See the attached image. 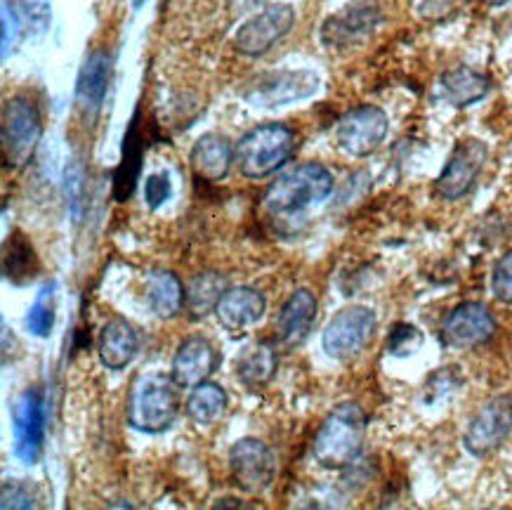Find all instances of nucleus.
Segmentation results:
<instances>
[{
	"label": "nucleus",
	"mask_w": 512,
	"mask_h": 510,
	"mask_svg": "<svg viewBox=\"0 0 512 510\" xmlns=\"http://www.w3.org/2000/svg\"><path fill=\"white\" fill-rule=\"evenodd\" d=\"M227 291L225 277L220 272H201L185 286V307L192 319H203L215 312L222 293Z\"/></svg>",
	"instance_id": "a878e982"
},
{
	"label": "nucleus",
	"mask_w": 512,
	"mask_h": 510,
	"mask_svg": "<svg viewBox=\"0 0 512 510\" xmlns=\"http://www.w3.org/2000/svg\"><path fill=\"white\" fill-rule=\"evenodd\" d=\"M15 5L24 29L31 34L43 36L50 26V0H17Z\"/></svg>",
	"instance_id": "c756f323"
},
{
	"label": "nucleus",
	"mask_w": 512,
	"mask_h": 510,
	"mask_svg": "<svg viewBox=\"0 0 512 510\" xmlns=\"http://www.w3.org/2000/svg\"><path fill=\"white\" fill-rule=\"evenodd\" d=\"M100 359L111 371H121L133 362L137 350H140V338L133 324L126 319H111L100 333Z\"/></svg>",
	"instance_id": "412c9836"
},
{
	"label": "nucleus",
	"mask_w": 512,
	"mask_h": 510,
	"mask_svg": "<svg viewBox=\"0 0 512 510\" xmlns=\"http://www.w3.org/2000/svg\"><path fill=\"white\" fill-rule=\"evenodd\" d=\"M279 369V355L272 343H253L236 359V376L246 388L258 390L272 381Z\"/></svg>",
	"instance_id": "5701e85b"
},
{
	"label": "nucleus",
	"mask_w": 512,
	"mask_h": 510,
	"mask_svg": "<svg viewBox=\"0 0 512 510\" xmlns=\"http://www.w3.org/2000/svg\"><path fill=\"white\" fill-rule=\"evenodd\" d=\"M496 333V317L484 303H461L446 315L442 340L449 348L468 350L489 343Z\"/></svg>",
	"instance_id": "4468645a"
},
{
	"label": "nucleus",
	"mask_w": 512,
	"mask_h": 510,
	"mask_svg": "<svg viewBox=\"0 0 512 510\" xmlns=\"http://www.w3.org/2000/svg\"><path fill=\"white\" fill-rule=\"evenodd\" d=\"M489 88H491L489 78L479 74L475 69L465 67V64H458V67L444 71L442 74L444 97L449 100V104H454L458 109L470 107V104L484 100L489 93Z\"/></svg>",
	"instance_id": "b1692460"
},
{
	"label": "nucleus",
	"mask_w": 512,
	"mask_h": 510,
	"mask_svg": "<svg viewBox=\"0 0 512 510\" xmlns=\"http://www.w3.org/2000/svg\"><path fill=\"white\" fill-rule=\"evenodd\" d=\"M484 3H489V5H505V3H510V0H484Z\"/></svg>",
	"instance_id": "58836bf2"
},
{
	"label": "nucleus",
	"mask_w": 512,
	"mask_h": 510,
	"mask_svg": "<svg viewBox=\"0 0 512 510\" xmlns=\"http://www.w3.org/2000/svg\"><path fill=\"white\" fill-rule=\"evenodd\" d=\"M41 506L34 487L22 480H8L3 485V496H0V508L3 510H36Z\"/></svg>",
	"instance_id": "2f4dec72"
},
{
	"label": "nucleus",
	"mask_w": 512,
	"mask_h": 510,
	"mask_svg": "<svg viewBox=\"0 0 512 510\" xmlns=\"http://www.w3.org/2000/svg\"><path fill=\"white\" fill-rule=\"evenodd\" d=\"M512 435V400L508 395H498L494 400L484 404L472 418L468 430H465L463 447L468 454L482 456L494 454L498 447Z\"/></svg>",
	"instance_id": "ddd939ff"
},
{
	"label": "nucleus",
	"mask_w": 512,
	"mask_h": 510,
	"mask_svg": "<svg viewBox=\"0 0 512 510\" xmlns=\"http://www.w3.org/2000/svg\"><path fill=\"white\" fill-rule=\"evenodd\" d=\"M366 440V414L359 404L343 402L324 418L314 435V459L328 470H345L361 459Z\"/></svg>",
	"instance_id": "f03ea898"
},
{
	"label": "nucleus",
	"mask_w": 512,
	"mask_h": 510,
	"mask_svg": "<svg viewBox=\"0 0 512 510\" xmlns=\"http://www.w3.org/2000/svg\"><path fill=\"white\" fill-rule=\"evenodd\" d=\"M491 291L505 305H512V251L503 253L491 274Z\"/></svg>",
	"instance_id": "473e14b6"
},
{
	"label": "nucleus",
	"mask_w": 512,
	"mask_h": 510,
	"mask_svg": "<svg viewBox=\"0 0 512 510\" xmlns=\"http://www.w3.org/2000/svg\"><path fill=\"white\" fill-rule=\"evenodd\" d=\"M67 194L74 218H78L81 211V196H83V166L78 161H71L67 166Z\"/></svg>",
	"instance_id": "c9c22d12"
},
{
	"label": "nucleus",
	"mask_w": 512,
	"mask_h": 510,
	"mask_svg": "<svg viewBox=\"0 0 512 510\" xmlns=\"http://www.w3.org/2000/svg\"><path fill=\"white\" fill-rule=\"evenodd\" d=\"M140 5H142V0H135V8H140Z\"/></svg>",
	"instance_id": "ea45409f"
},
{
	"label": "nucleus",
	"mask_w": 512,
	"mask_h": 510,
	"mask_svg": "<svg viewBox=\"0 0 512 510\" xmlns=\"http://www.w3.org/2000/svg\"><path fill=\"white\" fill-rule=\"evenodd\" d=\"M267 300L253 286H227L222 293L215 317L229 331H244L265 317Z\"/></svg>",
	"instance_id": "a211bd4d"
},
{
	"label": "nucleus",
	"mask_w": 512,
	"mask_h": 510,
	"mask_svg": "<svg viewBox=\"0 0 512 510\" xmlns=\"http://www.w3.org/2000/svg\"><path fill=\"white\" fill-rule=\"evenodd\" d=\"M227 402V392L222 385L213 381H203L199 385H194L192 392H189L185 409L187 416L192 418L194 423L208 425L225 416Z\"/></svg>",
	"instance_id": "cd10ccee"
},
{
	"label": "nucleus",
	"mask_w": 512,
	"mask_h": 510,
	"mask_svg": "<svg viewBox=\"0 0 512 510\" xmlns=\"http://www.w3.org/2000/svg\"><path fill=\"white\" fill-rule=\"evenodd\" d=\"M319 90V76L314 71H269L253 78L244 88V100L260 109H277L284 104L307 100Z\"/></svg>",
	"instance_id": "0eeeda50"
},
{
	"label": "nucleus",
	"mask_w": 512,
	"mask_h": 510,
	"mask_svg": "<svg viewBox=\"0 0 512 510\" xmlns=\"http://www.w3.org/2000/svg\"><path fill=\"white\" fill-rule=\"evenodd\" d=\"M269 0H229V5H232L234 10L239 12H248V10H258V8H265Z\"/></svg>",
	"instance_id": "e433bc0d"
},
{
	"label": "nucleus",
	"mask_w": 512,
	"mask_h": 510,
	"mask_svg": "<svg viewBox=\"0 0 512 510\" xmlns=\"http://www.w3.org/2000/svg\"><path fill=\"white\" fill-rule=\"evenodd\" d=\"M423 345V333H420L418 326L399 322L392 326L390 336H387V352L395 357H411L416 355Z\"/></svg>",
	"instance_id": "7c9ffc66"
},
{
	"label": "nucleus",
	"mask_w": 512,
	"mask_h": 510,
	"mask_svg": "<svg viewBox=\"0 0 512 510\" xmlns=\"http://www.w3.org/2000/svg\"><path fill=\"white\" fill-rule=\"evenodd\" d=\"M487 156L489 147L482 140H477V137H468V140L458 142L435 182L437 196H442L444 201H458L468 196L472 187L477 185L479 175H482Z\"/></svg>",
	"instance_id": "9d476101"
},
{
	"label": "nucleus",
	"mask_w": 512,
	"mask_h": 510,
	"mask_svg": "<svg viewBox=\"0 0 512 510\" xmlns=\"http://www.w3.org/2000/svg\"><path fill=\"white\" fill-rule=\"evenodd\" d=\"M189 161H192L194 173L199 175V178L208 182H218L222 178H227L229 168H232L234 145L225 135L206 133L194 142Z\"/></svg>",
	"instance_id": "aec40b11"
},
{
	"label": "nucleus",
	"mask_w": 512,
	"mask_h": 510,
	"mask_svg": "<svg viewBox=\"0 0 512 510\" xmlns=\"http://www.w3.org/2000/svg\"><path fill=\"white\" fill-rule=\"evenodd\" d=\"M380 22V12L371 3H357L345 8L338 15L328 17L321 38L328 48H350L354 43L366 41V36L373 34L376 24Z\"/></svg>",
	"instance_id": "2eb2a0df"
},
{
	"label": "nucleus",
	"mask_w": 512,
	"mask_h": 510,
	"mask_svg": "<svg viewBox=\"0 0 512 510\" xmlns=\"http://www.w3.org/2000/svg\"><path fill=\"white\" fill-rule=\"evenodd\" d=\"M229 470L241 492L262 494L277 477V456L258 437H241L229 449Z\"/></svg>",
	"instance_id": "1a4fd4ad"
},
{
	"label": "nucleus",
	"mask_w": 512,
	"mask_h": 510,
	"mask_svg": "<svg viewBox=\"0 0 512 510\" xmlns=\"http://www.w3.org/2000/svg\"><path fill=\"white\" fill-rule=\"evenodd\" d=\"M220 366V352L203 336H189L182 340L173 357V378L182 388H194L208 381Z\"/></svg>",
	"instance_id": "dca6fc26"
},
{
	"label": "nucleus",
	"mask_w": 512,
	"mask_h": 510,
	"mask_svg": "<svg viewBox=\"0 0 512 510\" xmlns=\"http://www.w3.org/2000/svg\"><path fill=\"white\" fill-rule=\"evenodd\" d=\"M144 300L159 319H173L185 305V286L170 270H152L144 281Z\"/></svg>",
	"instance_id": "4be33fe9"
},
{
	"label": "nucleus",
	"mask_w": 512,
	"mask_h": 510,
	"mask_svg": "<svg viewBox=\"0 0 512 510\" xmlns=\"http://www.w3.org/2000/svg\"><path fill=\"white\" fill-rule=\"evenodd\" d=\"M387 114L376 104H361L340 116L336 126V142L347 156L366 159L383 145L387 137Z\"/></svg>",
	"instance_id": "6e6552de"
},
{
	"label": "nucleus",
	"mask_w": 512,
	"mask_h": 510,
	"mask_svg": "<svg viewBox=\"0 0 512 510\" xmlns=\"http://www.w3.org/2000/svg\"><path fill=\"white\" fill-rule=\"evenodd\" d=\"M295 24V10L288 3H272L265 5L258 15L246 19L236 29L234 45L241 55L260 57L277 45Z\"/></svg>",
	"instance_id": "9b49d317"
},
{
	"label": "nucleus",
	"mask_w": 512,
	"mask_h": 510,
	"mask_svg": "<svg viewBox=\"0 0 512 510\" xmlns=\"http://www.w3.org/2000/svg\"><path fill=\"white\" fill-rule=\"evenodd\" d=\"M378 317L366 305H347L333 315L321 333V348L336 362H350L371 343Z\"/></svg>",
	"instance_id": "423d86ee"
},
{
	"label": "nucleus",
	"mask_w": 512,
	"mask_h": 510,
	"mask_svg": "<svg viewBox=\"0 0 512 510\" xmlns=\"http://www.w3.org/2000/svg\"><path fill=\"white\" fill-rule=\"evenodd\" d=\"M180 388L173 374L154 371L137 376L128 392V423L147 435L166 433L180 416Z\"/></svg>",
	"instance_id": "f257e3e1"
},
{
	"label": "nucleus",
	"mask_w": 512,
	"mask_h": 510,
	"mask_svg": "<svg viewBox=\"0 0 512 510\" xmlns=\"http://www.w3.org/2000/svg\"><path fill=\"white\" fill-rule=\"evenodd\" d=\"M22 29H24V24L17 15L15 5H10V0H3V57H8L10 50L15 48Z\"/></svg>",
	"instance_id": "f704fd0d"
},
{
	"label": "nucleus",
	"mask_w": 512,
	"mask_h": 510,
	"mask_svg": "<svg viewBox=\"0 0 512 510\" xmlns=\"http://www.w3.org/2000/svg\"><path fill=\"white\" fill-rule=\"evenodd\" d=\"M142 170V137H140V116H135L130 123L126 140H123V159L116 168V199L126 201L133 196L137 187V178Z\"/></svg>",
	"instance_id": "393cba45"
},
{
	"label": "nucleus",
	"mask_w": 512,
	"mask_h": 510,
	"mask_svg": "<svg viewBox=\"0 0 512 510\" xmlns=\"http://www.w3.org/2000/svg\"><path fill=\"white\" fill-rule=\"evenodd\" d=\"M293 130L284 123H262L241 137L234 147V163L248 180H265L291 161Z\"/></svg>",
	"instance_id": "20e7f679"
},
{
	"label": "nucleus",
	"mask_w": 512,
	"mask_h": 510,
	"mask_svg": "<svg viewBox=\"0 0 512 510\" xmlns=\"http://www.w3.org/2000/svg\"><path fill=\"white\" fill-rule=\"evenodd\" d=\"M319 305L317 296L310 289L293 291L281 307L277 319V333L286 345H300L310 336L314 319H317Z\"/></svg>",
	"instance_id": "6ab92c4d"
},
{
	"label": "nucleus",
	"mask_w": 512,
	"mask_h": 510,
	"mask_svg": "<svg viewBox=\"0 0 512 510\" xmlns=\"http://www.w3.org/2000/svg\"><path fill=\"white\" fill-rule=\"evenodd\" d=\"M55 298H57V284H43L41 291L36 293V300L31 303L29 312H26V329L34 333L36 338H48L52 329H55Z\"/></svg>",
	"instance_id": "c85d7f7f"
},
{
	"label": "nucleus",
	"mask_w": 512,
	"mask_h": 510,
	"mask_svg": "<svg viewBox=\"0 0 512 510\" xmlns=\"http://www.w3.org/2000/svg\"><path fill=\"white\" fill-rule=\"evenodd\" d=\"M215 506H244V501L239 499H225V501H218Z\"/></svg>",
	"instance_id": "4c0bfd02"
},
{
	"label": "nucleus",
	"mask_w": 512,
	"mask_h": 510,
	"mask_svg": "<svg viewBox=\"0 0 512 510\" xmlns=\"http://www.w3.org/2000/svg\"><path fill=\"white\" fill-rule=\"evenodd\" d=\"M12 449L26 466H34L41 459L45 442V400L41 388H29L19 395L12 411Z\"/></svg>",
	"instance_id": "f8f14e48"
},
{
	"label": "nucleus",
	"mask_w": 512,
	"mask_h": 510,
	"mask_svg": "<svg viewBox=\"0 0 512 510\" xmlns=\"http://www.w3.org/2000/svg\"><path fill=\"white\" fill-rule=\"evenodd\" d=\"M38 272V260L34 253V246L29 244V239L24 234L15 232L8 239L3 251V274L10 284L24 286L36 277Z\"/></svg>",
	"instance_id": "bb28decb"
},
{
	"label": "nucleus",
	"mask_w": 512,
	"mask_h": 510,
	"mask_svg": "<svg viewBox=\"0 0 512 510\" xmlns=\"http://www.w3.org/2000/svg\"><path fill=\"white\" fill-rule=\"evenodd\" d=\"M111 81V57L109 52L97 50L90 52L88 60L83 62L81 74L76 83V104L85 121H97L102 104L107 100V90Z\"/></svg>",
	"instance_id": "f3484780"
},
{
	"label": "nucleus",
	"mask_w": 512,
	"mask_h": 510,
	"mask_svg": "<svg viewBox=\"0 0 512 510\" xmlns=\"http://www.w3.org/2000/svg\"><path fill=\"white\" fill-rule=\"evenodd\" d=\"M333 194V175L321 163H298L277 175L265 192V208L277 218H291Z\"/></svg>",
	"instance_id": "7ed1b4c3"
},
{
	"label": "nucleus",
	"mask_w": 512,
	"mask_h": 510,
	"mask_svg": "<svg viewBox=\"0 0 512 510\" xmlns=\"http://www.w3.org/2000/svg\"><path fill=\"white\" fill-rule=\"evenodd\" d=\"M173 194V182H170L168 173H152L144 182V201L149 208H161Z\"/></svg>",
	"instance_id": "72a5a7b5"
},
{
	"label": "nucleus",
	"mask_w": 512,
	"mask_h": 510,
	"mask_svg": "<svg viewBox=\"0 0 512 510\" xmlns=\"http://www.w3.org/2000/svg\"><path fill=\"white\" fill-rule=\"evenodd\" d=\"M0 137H3V166L8 170L24 168L43 137L41 111L34 100L19 95L5 102Z\"/></svg>",
	"instance_id": "39448f33"
}]
</instances>
